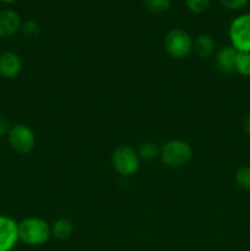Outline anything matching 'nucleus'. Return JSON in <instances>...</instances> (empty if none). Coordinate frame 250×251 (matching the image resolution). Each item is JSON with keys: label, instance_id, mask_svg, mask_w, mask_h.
Segmentation results:
<instances>
[{"label": "nucleus", "instance_id": "5", "mask_svg": "<svg viewBox=\"0 0 250 251\" xmlns=\"http://www.w3.org/2000/svg\"><path fill=\"white\" fill-rule=\"evenodd\" d=\"M113 168L123 176H130L139 171V154L130 146H118L112 153Z\"/></svg>", "mask_w": 250, "mask_h": 251}, {"label": "nucleus", "instance_id": "3", "mask_svg": "<svg viewBox=\"0 0 250 251\" xmlns=\"http://www.w3.org/2000/svg\"><path fill=\"white\" fill-rule=\"evenodd\" d=\"M193 42L188 32L181 28H174L164 38V49L172 58L184 59L193 51Z\"/></svg>", "mask_w": 250, "mask_h": 251}, {"label": "nucleus", "instance_id": "18", "mask_svg": "<svg viewBox=\"0 0 250 251\" xmlns=\"http://www.w3.org/2000/svg\"><path fill=\"white\" fill-rule=\"evenodd\" d=\"M211 0H185V5L189 11L194 14H202L208 9Z\"/></svg>", "mask_w": 250, "mask_h": 251}, {"label": "nucleus", "instance_id": "22", "mask_svg": "<svg viewBox=\"0 0 250 251\" xmlns=\"http://www.w3.org/2000/svg\"><path fill=\"white\" fill-rule=\"evenodd\" d=\"M1 2H5V4H12V2H16L17 0H0Z\"/></svg>", "mask_w": 250, "mask_h": 251}, {"label": "nucleus", "instance_id": "2", "mask_svg": "<svg viewBox=\"0 0 250 251\" xmlns=\"http://www.w3.org/2000/svg\"><path fill=\"white\" fill-rule=\"evenodd\" d=\"M161 161L169 168H180L190 162L193 150L186 141L172 140L162 147L159 152Z\"/></svg>", "mask_w": 250, "mask_h": 251}, {"label": "nucleus", "instance_id": "19", "mask_svg": "<svg viewBox=\"0 0 250 251\" xmlns=\"http://www.w3.org/2000/svg\"><path fill=\"white\" fill-rule=\"evenodd\" d=\"M218 1L225 9L235 11V10H240L247 6L249 0H218Z\"/></svg>", "mask_w": 250, "mask_h": 251}, {"label": "nucleus", "instance_id": "16", "mask_svg": "<svg viewBox=\"0 0 250 251\" xmlns=\"http://www.w3.org/2000/svg\"><path fill=\"white\" fill-rule=\"evenodd\" d=\"M158 153L159 152L156 144H153V142L151 141L142 142L139 146V149H137V154H139V157L146 159V161H152V159H154L158 156Z\"/></svg>", "mask_w": 250, "mask_h": 251}, {"label": "nucleus", "instance_id": "20", "mask_svg": "<svg viewBox=\"0 0 250 251\" xmlns=\"http://www.w3.org/2000/svg\"><path fill=\"white\" fill-rule=\"evenodd\" d=\"M11 125L10 122L4 117H0V136H7L11 130Z\"/></svg>", "mask_w": 250, "mask_h": 251}, {"label": "nucleus", "instance_id": "1", "mask_svg": "<svg viewBox=\"0 0 250 251\" xmlns=\"http://www.w3.org/2000/svg\"><path fill=\"white\" fill-rule=\"evenodd\" d=\"M50 226L42 218L29 217L19 223V239L31 247L43 245L50 239Z\"/></svg>", "mask_w": 250, "mask_h": 251}, {"label": "nucleus", "instance_id": "14", "mask_svg": "<svg viewBox=\"0 0 250 251\" xmlns=\"http://www.w3.org/2000/svg\"><path fill=\"white\" fill-rule=\"evenodd\" d=\"M172 0H142L145 9L151 14H163L171 7Z\"/></svg>", "mask_w": 250, "mask_h": 251}, {"label": "nucleus", "instance_id": "11", "mask_svg": "<svg viewBox=\"0 0 250 251\" xmlns=\"http://www.w3.org/2000/svg\"><path fill=\"white\" fill-rule=\"evenodd\" d=\"M215 49V42L210 34H199L193 42V50L199 58H208L212 55Z\"/></svg>", "mask_w": 250, "mask_h": 251}, {"label": "nucleus", "instance_id": "8", "mask_svg": "<svg viewBox=\"0 0 250 251\" xmlns=\"http://www.w3.org/2000/svg\"><path fill=\"white\" fill-rule=\"evenodd\" d=\"M21 17L15 10H0V38H10L21 28Z\"/></svg>", "mask_w": 250, "mask_h": 251}, {"label": "nucleus", "instance_id": "7", "mask_svg": "<svg viewBox=\"0 0 250 251\" xmlns=\"http://www.w3.org/2000/svg\"><path fill=\"white\" fill-rule=\"evenodd\" d=\"M19 240V225L7 216H0V251H11Z\"/></svg>", "mask_w": 250, "mask_h": 251}, {"label": "nucleus", "instance_id": "9", "mask_svg": "<svg viewBox=\"0 0 250 251\" xmlns=\"http://www.w3.org/2000/svg\"><path fill=\"white\" fill-rule=\"evenodd\" d=\"M22 70L21 58L14 51H4L0 54V75L4 78L11 80L17 77Z\"/></svg>", "mask_w": 250, "mask_h": 251}, {"label": "nucleus", "instance_id": "21", "mask_svg": "<svg viewBox=\"0 0 250 251\" xmlns=\"http://www.w3.org/2000/svg\"><path fill=\"white\" fill-rule=\"evenodd\" d=\"M243 129H244L245 134L250 137V114L245 117L244 122H243Z\"/></svg>", "mask_w": 250, "mask_h": 251}, {"label": "nucleus", "instance_id": "10", "mask_svg": "<svg viewBox=\"0 0 250 251\" xmlns=\"http://www.w3.org/2000/svg\"><path fill=\"white\" fill-rule=\"evenodd\" d=\"M235 56H237V50L232 46L223 47L216 54V65L222 73H234Z\"/></svg>", "mask_w": 250, "mask_h": 251}, {"label": "nucleus", "instance_id": "6", "mask_svg": "<svg viewBox=\"0 0 250 251\" xmlns=\"http://www.w3.org/2000/svg\"><path fill=\"white\" fill-rule=\"evenodd\" d=\"M10 147L17 153H29L36 145V135L33 130L25 124L14 125L7 135Z\"/></svg>", "mask_w": 250, "mask_h": 251}, {"label": "nucleus", "instance_id": "4", "mask_svg": "<svg viewBox=\"0 0 250 251\" xmlns=\"http://www.w3.org/2000/svg\"><path fill=\"white\" fill-rule=\"evenodd\" d=\"M229 39L235 50L250 53V14L239 15L230 22Z\"/></svg>", "mask_w": 250, "mask_h": 251}, {"label": "nucleus", "instance_id": "13", "mask_svg": "<svg viewBox=\"0 0 250 251\" xmlns=\"http://www.w3.org/2000/svg\"><path fill=\"white\" fill-rule=\"evenodd\" d=\"M234 73L242 76H250V53L237 51L234 63Z\"/></svg>", "mask_w": 250, "mask_h": 251}, {"label": "nucleus", "instance_id": "17", "mask_svg": "<svg viewBox=\"0 0 250 251\" xmlns=\"http://www.w3.org/2000/svg\"><path fill=\"white\" fill-rule=\"evenodd\" d=\"M20 31L22 32V34H24V36L32 38V37L38 36L39 32H41V27H39V24L36 21V20L29 19V20H26V21L22 22Z\"/></svg>", "mask_w": 250, "mask_h": 251}, {"label": "nucleus", "instance_id": "15", "mask_svg": "<svg viewBox=\"0 0 250 251\" xmlns=\"http://www.w3.org/2000/svg\"><path fill=\"white\" fill-rule=\"evenodd\" d=\"M234 180L239 188L250 190V166H242L235 171Z\"/></svg>", "mask_w": 250, "mask_h": 251}, {"label": "nucleus", "instance_id": "12", "mask_svg": "<svg viewBox=\"0 0 250 251\" xmlns=\"http://www.w3.org/2000/svg\"><path fill=\"white\" fill-rule=\"evenodd\" d=\"M51 237L59 240H65L73 234L74 225L68 218H60L51 225Z\"/></svg>", "mask_w": 250, "mask_h": 251}]
</instances>
